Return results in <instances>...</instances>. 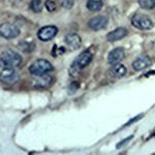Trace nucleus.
Returning a JSON list of instances; mask_svg holds the SVG:
<instances>
[{"instance_id": "obj_1", "label": "nucleus", "mask_w": 155, "mask_h": 155, "mask_svg": "<svg viewBox=\"0 0 155 155\" xmlns=\"http://www.w3.org/2000/svg\"><path fill=\"white\" fill-rule=\"evenodd\" d=\"M92 58H93V55H92V53L90 51L82 52V53L74 60L71 66L69 67V74L72 77L79 76L80 71L88 65L90 62L92 61Z\"/></svg>"}, {"instance_id": "obj_2", "label": "nucleus", "mask_w": 155, "mask_h": 155, "mask_svg": "<svg viewBox=\"0 0 155 155\" xmlns=\"http://www.w3.org/2000/svg\"><path fill=\"white\" fill-rule=\"evenodd\" d=\"M29 72L33 76L41 77L49 74L50 71H53V65L51 62H49L46 59H38L35 62L31 64L28 68Z\"/></svg>"}, {"instance_id": "obj_3", "label": "nucleus", "mask_w": 155, "mask_h": 155, "mask_svg": "<svg viewBox=\"0 0 155 155\" xmlns=\"http://www.w3.org/2000/svg\"><path fill=\"white\" fill-rule=\"evenodd\" d=\"M1 65L4 67H18L22 63V56L15 51H5L1 54Z\"/></svg>"}, {"instance_id": "obj_4", "label": "nucleus", "mask_w": 155, "mask_h": 155, "mask_svg": "<svg viewBox=\"0 0 155 155\" xmlns=\"http://www.w3.org/2000/svg\"><path fill=\"white\" fill-rule=\"evenodd\" d=\"M131 24L134 27L140 30H150L153 28V21L148 16L143 14H136L131 19Z\"/></svg>"}, {"instance_id": "obj_5", "label": "nucleus", "mask_w": 155, "mask_h": 155, "mask_svg": "<svg viewBox=\"0 0 155 155\" xmlns=\"http://www.w3.org/2000/svg\"><path fill=\"white\" fill-rule=\"evenodd\" d=\"M0 34L5 39H12L16 38L17 36H19L20 29L14 24L5 23L2 24L1 27H0Z\"/></svg>"}, {"instance_id": "obj_6", "label": "nucleus", "mask_w": 155, "mask_h": 155, "mask_svg": "<svg viewBox=\"0 0 155 155\" xmlns=\"http://www.w3.org/2000/svg\"><path fill=\"white\" fill-rule=\"evenodd\" d=\"M0 79L3 83L14 84L19 80V74L14 69V67H2L0 71Z\"/></svg>"}, {"instance_id": "obj_7", "label": "nucleus", "mask_w": 155, "mask_h": 155, "mask_svg": "<svg viewBox=\"0 0 155 155\" xmlns=\"http://www.w3.org/2000/svg\"><path fill=\"white\" fill-rule=\"evenodd\" d=\"M57 33H58V28L53 25H49V26H45L38 30L37 37L41 41H49L52 38H54Z\"/></svg>"}, {"instance_id": "obj_8", "label": "nucleus", "mask_w": 155, "mask_h": 155, "mask_svg": "<svg viewBox=\"0 0 155 155\" xmlns=\"http://www.w3.org/2000/svg\"><path fill=\"white\" fill-rule=\"evenodd\" d=\"M152 63L151 58L148 55H141L137 58L134 59V61L132 62V68L136 71H141L146 69L147 67H149Z\"/></svg>"}, {"instance_id": "obj_9", "label": "nucleus", "mask_w": 155, "mask_h": 155, "mask_svg": "<svg viewBox=\"0 0 155 155\" xmlns=\"http://www.w3.org/2000/svg\"><path fill=\"white\" fill-rule=\"evenodd\" d=\"M107 22H109V19H107L106 16H96L89 20L88 26H89V28H91L92 30L97 31V30L106 28Z\"/></svg>"}, {"instance_id": "obj_10", "label": "nucleus", "mask_w": 155, "mask_h": 155, "mask_svg": "<svg viewBox=\"0 0 155 155\" xmlns=\"http://www.w3.org/2000/svg\"><path fill=\"white\" fill-rule=\"evenodd\" d=\"M125 58V51L123 48H116L113 51L110 52L109 57H107V61L110 64H117L122 62Z\"/></svg>"}, {"instance_id": "obj_11", "label": "nucleus", "mask_w": 155, "mask_h": 155, "mask_svg": "<svg viewBox=\"0 0 155 155\" xmlns=\"http://www.w3.org/2000/svg\"><path fill=\"white\" fill-rule=\"evenodd\" d=\"M64 41H65L66 46L68 47L71 51H74V50H78L81 47L82 45V39L81 37L78 35L77 33H68L66 34L65 37H64Z\"/></svg>"}, {"instance_id": "obj_12", "label": "nucleus", "mask_w": 155, "mask_h": 155, "mask_svg": "<svg viewBox=\"0 0 155 155\" xmlns=\"http://www.w3.org/2000/svg\"><path fill=\"white\" fill-rule=\"evenodd\" d=\"M127 34H128V31L125 28H116L115 30H113L112 32H110L109 34L107 35V38L109 41L114 42L117 41H120V39L124 38Z\"/></svg>"}, {"instance_id": "obj_13", "label": "nucleus", "mask_w": 155, "mask_h": 155, "mask_svg": "<svg viewBox=\"0 0 155 155\" xmlns=\"http://www.w3.org/2000/svg\"><path fill=\"white\" fill-rule=\"evenodd\" d=\"M126 67L121 63H117L112 65V68L110 69V74L114 78H122L126 74Z\"/></svg>"}, {"instance_id": "obj_14", "label": "nucleus", "mask_w": 155, "mask_h": 155, "mask_svg": "<svg viewBox=\"0 0 155 155\" xmlns=\"http://www.w3.org/2000/svg\"><path fill=\"white\" fill-rule=\"evenodd\" d=\"M53 83V78L45 74V76H41L39 79H37L35 81V86L39 87V88H48Z\"/></svg>"}, {"instance_id": "obj_15", "label": "nucleus", "mask_w": 155, "mask_h": 155, "mask_svg": "<svg viewBox=\"0 0 155 155\" xmlns=\"http://www.w3.org/2000/svg\"><path fill=\"white\" fill-rule=\"evenodd\" d=\"M102 5L104 3L101 0H88L86 3L87 8L90 12H99L102 8Z\"/></svg>"}, {"instance_id": "obj_16", "label": "nucleus", "mask_w": 155, "mask_h": 155, "mask_svg": "<svg viewBox=\"0 0 155 155\" xmlns=\"http://www.w3.org/2000/svg\"><path fill=\"white\" fill-rule=\"evenodd\" d=\"M29 7L33 12H41L42 11V2L41 0H31Z\"/></svg>"}, {"instance_id": "obj_17", "label": "nucleus", "mask_w": 155, "mask_h": 155, "mask_svg": "<svg viewBox=\"0 0 155 155\" xmlns=\"http://www.w3.org/2000/svg\"><path fill=\"white\" fill-rule=\"evenodd\" d=\"M139 4L142 8L152 9L155 7V0H139Z\"/></svg>"}, {"instance_id": "obj_18", "label": "nucleus", "mask_w": 155, "mask_h": 155, "mask_svg": "<svg viewBox=\"0 0 155 155\" xmlns=\"http://www.w3.org/2000/svg\"><path fill=\"white\" fill-rule=\"evenodd\" d=\"M60 5L66 9H71L74 4V0H58Z\"/></svg>"}, {"instance_id": "obj_19", "label": "nucleus", "mask_w": 155, "mask_h": 155, "mask_svg": "<svg viewBox=\"0 0 155 155\" xmlns=\"http://www.w3.org/2000/svg\"><path fill=\"white\" fill-rule=\"evenodd\" d=\"M46 7L49 12H54L56 11V3L54 0H47L46 1Z\"/></svg>"}, {"instance_id": "obj_20", "label": "nucleus", "mask_w": 155, "mask_h": 155, "mask_svg": "<svg viewBox=\"0 0 155 155\" xmlns=\"http://www.w3.org/2000/svg\"><path fill=\"white\" fill-rule=\"evenodd\" d=\"M78 88H79V84L78 83H71V86H69V93H74V92H76L77 90H78Z\"/></svg>"}, {"instance_id": "obj_21", "label": "nucleus", "mask_w": 155, "mask_h": 155, "mask_svg": "<svg viewBox=\"0 0 155 155\" xmlns=\"http://www.w3.org/2000/svg\"><path fill=\"white\" fill-rule=\"evenodd\" d=\"M11 1L12 2H18V3H20V2H21V3H22V2H24L25 0H11Z\"/></svg>"}]
</instances>
